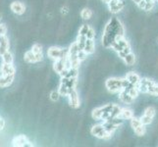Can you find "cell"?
<instances>
[{
	"mask_svg": "<svg viewBox=\"0 0 158 147\" xmlns=\"http://www.w3.org/2000/svg\"><path fill=\"white\" fill-rule=\"evenodd\" d=\"M81 17L84 20H89L92 17V11L89 8H84L81 12Z\"/></svg>",
	"mask_w": 158,
	"mask_h": 147,
	"instance_id": "4316f807",
	"label": "cell"
},
{
	"mask_svg": "<svg viewBox=\"0 0 158 147\" xmlns=\"http://www.w3.org/2000/svg\"><path fill=\"white\" fill-rule=\"evenodd\" d=\"M102 110V119L101 120H107L109 118L113 117H119L120 111H121V107H119L116 104H107L101 107Z\"/></svg>",
	"mask_w": 158,
	"mask_h": 147,
	"instance_id": "3957f363",
	"label": "cell"
},
{
	"mask_svg": "<svg viewBox=\"0 0 158 147\" xmlns=\"http://www.w3.org/2000/svg\"><path fill=\"white\" fill-rule=\"evenodd\" d=\"M10 48V42L7 35H1L0 36V56L3 55L5 52L9 51Z\"/></svg>",
	"mask_w": 158,
	"mask_h": 147,
	"instance_id": "e0dca14e",
	"label": "cell"
},
{
	"mask_svg": "<svg viewBox=\"0 0 158 147\" xmlns=\"http://www.w3.org/2000/svg\"><path fill=\"white\" fill-rule=\"evenodd\" d=\"M79 35L85 36L86 39H94V37H95V31L92 29L90 26L83 25V26L81 27L80 31H79Z\"/></svg>",
	"mask_w": 158,
	"mask_h": 147,
	"instance_id": "7c38bea8",
	"label": "cell"
},
{
	"mask_svg": "<svg viewBox=\"0 0 158 147\" xmlns=\"http://www.w3.org/2000/svg\"><path fill=\"white\" fill-rule=\"evenodd\" d=\"M69 102H70V106L74 108V109H78L81 105V101H80V97L78 94V91L76 90V88H72L69 91Z\"/></svg>",
	"mask_w": 158,
	"mask_h": 147,
	"instance_id": "9c48e42d",
	"label": "cell"
},
{
	"mask_svg": "<svg viewBox=\"0 0 158 147\" xmlns=\"http://www.w3.org/2000/svg\"><path fill=\"white\" fill-rule=\"evenodd\" d=\"M127 79V80L129 81L130 84H132L134 85H139V81H140V77L137 74V73H135V72H129L127 73L126 75V77H125Z\"/></svg>",
	"mask_w": 158,
	"mask_h": 147,
	"instance_id": "ffe728a7",
	"label": "cell"
},
{
	"mask_svg": "<svg viewBox=\"0 0 158 147\" xmlns=\"http://www.w3.org/2000/svg\"><path fill=\"white\" fill-rule=\"evenodd\" d=\"M155 83L150 79H140V81L138 85V88L139 90V92H143V93H148V88L151 85H153Z\"/></svg>",
	"mask_w": 158,
	"mask_h": 147,
	"instance_id": "4fadbf2b",
	"label": "cell"
},
{
	"mask_svg": "<svg viewBox=\"0 0 158 147\" xmlns=\"http://www.w3.org/2000/svg\"><path fill=\"white\" fill-rule=\"evenodd\" d=\"M157 1H158V0H157Z\"/></svg>",
	"mask_w": 158,
	"mask_h": 147,
	"instance_id": "f35d334b",
	"label": "cell"
},
{
	"mask_svg": "<svg viewBox=\"0 0 158 147\" xmlns=\"http://www.w3.org/2000/svg\"><path fill=\"white\" fill-rule=\"evenodd\" d=\"M143 114H144V115H148V116H150L152 118H154L155 117V114H156V111H155L154 107L149 106V107H148V108L145 109Z\"/></svg>",
	"mask_w": 158,
	"mask_h": 147,
	"instance_id": "f546056e",
	"label": "cell"
},
{
	"mask_svg": "<svg viewBox=\"0 0 158 147\" xmlns=\"http://www.w3.org/2000/svg\"><path fill=\"white\" fill-rule=\"evenodd\" d=\"M91 116H92V118L95 119V120H101L102 119V110H101V107L94 109V111H92V113H91Z\"/></svg>",
	"mask_w": 158,
	"mask_h": 147,
	"instance_id": "83f0119b",
	"label": "cell"
},
{
	"mask_svg": "<svg viewBox=\"0 0 158 147\" xmlns=\"http://www.w3.org/2000/svg\"><path fill=\"white\" fill-rule=\"evenodd\" d=\"M90 133L92 135H94L95 137L100 138V139H109V138H111L113 135L112 133H109L105 129V127L103 126V124L94 125V126L91 128Z\"/></svg>",
	"mask_w": 158,
	"mask_h": 147,
	"instance_id": "277c9868",
	"label": "cell"
},
{
	"mask_svg": "<svg viewBox=\"0 0 158 147\" xmlns=\"http://www.w3.org/2000/svg\"><path fill=\"white\" fill-rule=\"evenodd\" d=\"M14 79H15V75H11V76L0 75V88H5L10 86L13 84Z\"/></svg>",
	"mask_w": 158,
	"mask_h": 147,
	"instance_id": "2e32d148",
	"label": "cell"
},
{
	"mask_svg": "<svg viewBox=\"0 0 158 147\" xmlns=\"http://www.w3.org/2000/svg\"><path fill=\"white\" fill-rule=\"evenodd\" d=\"M130 52H132V50H131V47L129 46V47H127V48H125L124 50L118 52V55H119V57H120V58L123 59V58H124L125 56H126L127 54H129Z\"/></svg>",
	"mask_w": 158,
	"mask_h": 147,
	"instance_id": "d6a6232c",
	"label": "cell"
},
{
	"mask_svg": "<svg viewBox=\"0 0 158 147\" xmlns=\"http://www.w3.org/2000/svg\"><path fill=\"white\" fill-rule=\"evenodd\" d=\"M60 96H61V94H60L59 90H53L50 93V99L52 101H57L60 98Z\"/></svg>",
	"mask_w": 158,
	"mask_h": 147,
	"instance_id": "1f68e13d",
	"label": "cell"
},
{
	"mask_svg": "<svg viewBox=\"0 0 158 147\" xmlns=\"http://www.w3.org/2000/svg\"><path fill=\"white\" fill-rule=\"evenodd\" d=\"M134 117L133 111L129 108H121V111L119 114V118H121L122 120H131Z\"/></svg>",
	"mask_w": 158,
	"mask_h": 147,
	"instance_id": "7402d4cb",
	"label": "cell"
},
{
	"mask_svg": "<svg viewBox=\"0 0 158 147\" xmlns=\"http://www.w3.org/2000/svg\"><path fill=\"white\" fill-rule=\"evenodd\" d=\"M124 27L117 18H112L105 26L102 35V44L106 48H110L118 37L124 36Z\"/></svg>",
	"mask_w": 158,
	"mask_h": 147,
	"instance_id": "6da1fadb",
	"label": "cell"
},
{
	"mask_svg": "<svg viewBox=\"0 0 158 147\" xmlns=\"http://www.w3.org/2000/svg\"><path fill=\"white\" fill-rule=\"evenodd\" d=\"M5 128V120L0 116V130H2Z\"/></svg>",
	"mask_w": 158,
	"mask_h": 147,
	"instance_id": "e575fe53",
	"label": "cell"
},
{
	"mask_svg": "<svg viewBox=\"0 0 158 147\" xmlns=\"http://www.w3.org/2000/svg\"><path fill=\"white\" fill-rule=\"evenodd\" d=\"M123 121L121 118L119 117H113V118H109L107 120H105L103 122V126L105 127V129L108 130L109 133H114L117 129H119L121 127V125L123 124Z\"/></svg>",
	"mask_w": 158,
	"mask_h": 147,
	"instance_id": "8992f818",
	"label": "cell"
},
{
	"mask_svg": "<svg viewBox=\"0 0 158 147\" xmlns=\"http://www.w3.org/2000/svg\"><path fill=\"white\" fill-rule=\"evenodd\" d=\"M131 127L133 128L135 133L138 135V137H143L145 134L146 129H145V125L143 124V122L140 121V118H135L133 117L131 119Z\"/></svg>",
	"mask_w": 158,
	"mask_h": 147,
	"instance_id": "52a82bcc",
	"label": "cell"
},
{
	"mask_svg": "<svg viewBox=\"0 0 158 147\" xmlns=\"http://www.w3.org/2000/svg\"><path fill=\"white\" fill-rule=\"evenodd\" d=\"M102 1H103V2H105V3H107V4H108L109 2H110V1H111V0H102Z\"/></svg>",
	"mask_w": 158,
	"mask_h": 147,
	"instance_id": "8d00e7d4",
	"label": "cell"
},
{
	"mask_svg": "<svg viewBox=\"0 0 158 147\" xmlns=\"http://www.w3.org/2000/svg\"><path fill=\"white\" fill-rule=\"evenodd\" d=\"M0 72L1 75L3 76H11V75H15L16 74V69L14 67L13 63H1V66H0Z\"/></svg>",
	"mask_w": 158,
	"mask_h": 147,
	"instance_id": "9a60e30c",
	"label": "cell"
},
{
	"mask_svg": "<svg viewBox=\"0 0 158 147\" xmlns=\"http://www.w3.org/2000/svg\"><path fill=\"white\" fill-rule=\"evenodd\" d=\"M129 46H130L129 41L127 39H125L124 36H122V37H118V39L115 41H114V43L112 44L111 48L118 53V52L124 50L125 48H127Z\"/></svg>",
	"mask_w": 158,
	"mask_h": 147,
	"instance_id": "30bf717a",
	"label": "cell"
},
{
	"mask_svg": "<svg viewBox=\"0 0 158 147\" xmlns=\"http://www.w3.org/2000/svg\"><path fill=\"white\" fill-rule=\"evenodd\" d=\"M6 32H7L6 26L3 25V24H0V36H1V35H6Z\"/></svg>",
	"mask_w": 158,
	"mask_h": 147,
	"instance_id": "836d02e7",
	"label": "cell"
},
{
	"mask_svg": "<svg viewBox=\"0 0 158 147\" xmlns=\"http://www.w3.org/2000/svg\"><path fill=\"white\" fill-rule=\"evenodd\" d=\"M31 50L32 51V53L35 54V56L36 57L37 62H40L42 58H43V50H42V46L39 43H35V44L32 45Z\"/></svg>",
	"mask_w": 158,
	"mask_h": 147,
	"instance_id": "ac0fdd59",
	"label": "cell"
},
{
	"mask_svg": "<svg viewBox=\"0 0 158 147\" xmlns=\"http://www.w3.org/2000/svg\"><path fill=\"white\" fill-rule=\"evenodd\" d=\"M1 19H2V16L0 15V22H1Z\"/></svg>",
	"mask_w": 158,
	"mask_h": 147,
	"instance_id": "74e56055",
	"label": "cell"
},
{
	"mask_svg": "<svg viewBox=\"0 0 158 147\" xmlns=\"http://www.w3.org/2000/svg\"><path fill=\"white\" fill-rule=\"evenodd\" d=\"M12 146L14 147H25V146H30L32 147L35 144L30 141V139L24 134H19L12 139Z\"/></svg>",
	"mask_w": 158,
	"mask_h": 147,
	"instance_id": "ba28073f",
	"label": "cell"
},
{
	"mask_svg": "<svg viewBox=\"0 0 158 147\" xmlns=\"http://www.w3.org/2000/svg\"><path fill=\"white\" fill-rule=\"evenodd\" d=\"M47 55L53 61L62 59V58H67L68 57V49H63L56 46H51L47 50Z\"/></svg>",
	"mask_w": 158,
	"mask_h": 147,
	"instance_id": "5b68a950",
	"label": "cell"
},
{
	"mask_svg": "<svg viewBox=\"0 0 158 147\" xmlns=\"http://www.w3.org/2000/svg\"><path fill=\"white\" fill-rule=\"evenodd\" d=\"M24 60L25 62L29 63V64H35V63H37V60H36V57L35 56V54L32 53L31 50H29L25 53L24 55Z\"/></svg>",
	"mask_w": 158,
	"mask_h": 147,
	"instance_id": "603a6c76",
	"label": "cell"
},
{
	"mask_svg": "<svg viewBox=\"0 0 158 147\" xmlns=\"http://www.w3.org/2000/svg\"><path fill=\"white\" fill-rule=\"evenodd\" d=\"M130 83L127 80V79H120V78H110L105 81L106 88L112 92V93H119L124 88H127V85Z\"/></svg>",
	"mask_w": 158,
	"mask_h": 147,
	"instance_id": "7a4b0ae2",
	"label": "cell"
},
{
	"mask_svg": "<svg viewBox=\"0 0 158 147\" xmlns=\"http://www.w3.org/2000/svg\"><path fill=\"white\" fill-rule=\"evenodd\" d=\"M148 94H151V95H156L158 96V84L155 83L153 85H151L150 88H148Z\"/></svg>",
	"mask_w": 158,
	"mask_h": 147,
	"instance_id": "4dcf8cb0",
	"label": "cell"
},
{
	"mask_svg": "<svg viewBox=\"0 0 158 147\" xmlns=\"http://www.w3.org/2000/svg\"><path fill=\"white\" fill-rule=\"evenodd\" d=\"M122 60L125 62V64H126L127 66H134L135 63V56L133 52H130Z\"/></svg>",
	"mask_w": 158,
	"mask_h": 147,
	"instance_id": "cb8c5ba5",
	"label": "cell"
},
{
	"mask_svg": "<svg viewBox=\"0 0 158 147\" xmlns=\"http://www.w3.org/2000/svg\"><path fill=\"white\" fill-rule=\"evenodd\" d=\"M125 6V4L123 2V0H111L110 2L108 3V7L110 10L111 13H119Z\"/></svg>",
	"mask_w": 158,
	"mask_h": 147,
	"instance_id": "5bb4252c",
	"label": "cell"
},
{
	"mask_svg": "<svg viewBox=\"0 0 158 147\" xmlns=\"http://www.w3.org/2000/svg\"><path fill=\"white\" fill-rule=\"evenodd\" d=\"M58 90H59V92H60V94H61V96H68L69 91H70L71 89L68 88L66 84L63 83V81H61V83H60V85H59Z\"/></svg>",
	"mask_w": 158,
	"mask_h": 147,
	"instance_id": "d4e9b609",
	"label": "cell"
},
{
	"mask_svg": "<svg viewBox=\"0 0 158 147\" xmlns=\"http://www.w3.org/2000/svg\"><path fill=\"white\" fill-rule=\"evenodd\" d=\"M154 118H152L150 116H148V115H143L140 117V121L143 122V125H145V126H148V125H150L152 123V121H153Z\"/></svg>",
	"mask_w": 158,
	"mask_h": 147,
	"instance_id": "f1b7e54d",
	"label": "cell"
},
{
	"mask_svg": "<svg viewBox=\"0 0 158 147\" xmlns=\"http://www.w3.org/2000/svg\"><path fill=\"white\" fill-rule=\"evenodd\" d=\"M11 11L16 15H23L26 12V5L21 1H13L10 4Z\"/></svg>",
	"mask_w": 158,
	"mask_h": 147,
	"instance_id": "8fae6325",
	"label": "cell"
},
{
	"mask_svg": "<svg viewBox=\"0 0 158 147\" xmlns=\"http://www.w3.org/2000/svg\"><path fill=\"white\" fill-rule=\"evenodd\" d=\"M84 50L89 54H92L95 50V43H94V39H86L85 40V44L84 47Z\"/></svg>",
	"mask_w": 158,
	"mask_h": 147,
	"instance_id": "44dd1931",
	"label": "cell"
},
{
	"mask_svg": "<svg viewBox=\"0 0 158 147\" xmlns=\"http://www.w3.org/2000/svg\"><path fill=\"white\" fill-rule=\"evenodd\" d=\"M133 1H134V2H135V4H139V2L141 1V0H133Z\"/></svg>",
	"mask_w": 158,
	"mask_h": 147,
	"instance_id": "d590c367",
	"label": "cell"
},
{
	"mask_svg": "<svg viewBox=\"0 0 158 147\" xmlns=\"http://www.w3.org/2000/svg\"><path fill=\"white\" fill-rule=\"evenodd\" d=\"M119 99L121 100L125 104H132V103L135 101V98L131 96L126 90H122L119 92Z\"/></svg>",
	"mask_w": 158,
	"mask_h": 147,
	"instance_id": "d6986e66",
	"label": "cell"
},
{
	"mask_svg": "<svg viewBox=\"0 0 158 147\" xmlns=\"http://www.w3.org/2000/svg\"><path fill=\"white\" fill-rule=\"evenodd\" d=\"M0 57H1L2 62H4V63H13V61H14V57L10 51L5 52L3 55H1Z\"/></svg>",
	"mask_w": 158,
	"mask_h": 147,
	"instance_id": "484cf974",
	"label": "cell"
}]
</instances>
